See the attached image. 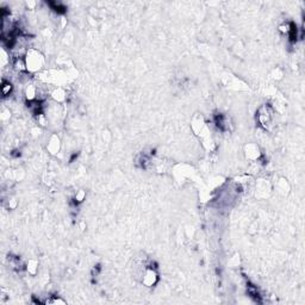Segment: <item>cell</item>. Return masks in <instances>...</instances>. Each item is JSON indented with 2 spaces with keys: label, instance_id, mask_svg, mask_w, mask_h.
<instances>
[{
  "label": "cell",
  "instance_id": "6da1fadb",
  "mask_svg": "<svg viewBox=\"0 0 305 305\" xmlns=\"http://www.w3.org/2000/svg\"><path fill=\"white\" fill-rule=\"evenodd\" d=\"M11 84H8V82H5L4 81V84H3V87H1V90H3V94L6 97V95H8L10 94V92H11Z\"/></svg>",
  "mask_w": 305,
  "mask_h": 305
}]
</instances>
